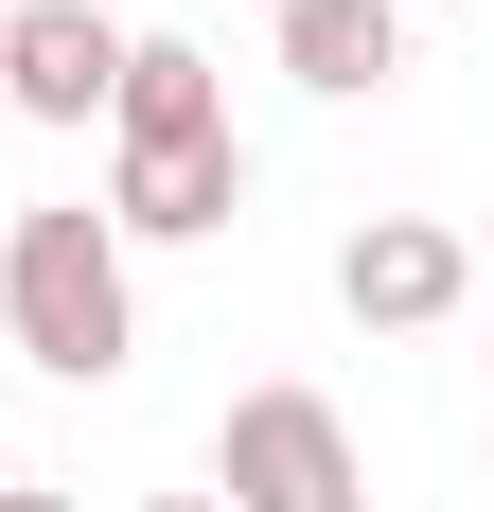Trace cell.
Listing matches in <instances>:
<instances>
[{
  "label": "cell",
  "instance_id": "1",
  "mask_svg": "<svg viewBox=\"0 0 494 512\" xmlns=\"http://www.w3.org/2000/svg\"><path fill=\"white\" fill-rule=\"evenodd\" d=\"M0 318H18V354H36L53 389H106V371L142 354V283H124V230H106L89 195L0 212Z\"/></svg>",
  "mask_w": 494,
  "mask_h": 512
},
{
  "label": "cell",
  "instance_id": "2",
  "mask_svg": "<svg viewBox=\"0 0 494 512\" xmlns=\"http://www.w3.org/2000/svg\"><path fill=\"white\" fill-rule=\"evenodd\" d=\"M212 512H371L353 424L318 407V389H247V407L212 424Z\"/></svg>",
  "mask_w": 494,
  "mask_h": 512
},
{
  "label": "cell",
  "instance_id": "3",
  "mask_svg": "<svg viewBox=\"0 0 494 512\" xmlns=\"http://www.w3.org/2000/svg\"><path fill=\"white\" fill-rule=\"evenodd\" d=\"M230 212H247V142H230V124L124 142V177H106V230H124V248H212Z\"/></svg>",
  "mask_w": 494,
  "mask_h": 512
},
{
  "label": "cell",
  "instance_id": "4",
  "mask_svg": "<svg viewBox=\"0 0 494 512\" xmlns=\"http://www.w3.org/2000/svg\"><path fill=\"white\" fill-rule=\"evenodd\" d=\"M124 89V36L89 0H0V124H89Z\"/></svg>",
  "mask_w": 494,
  "mask_h": 512
},
{
  "label": "cell",
  "instance_id": "5",
  "mask_svg": "<svg viewBox=\"0 0 494 512\" xmlns=\"http://www.w3.org/2000/svg\"><path fill=\"white\" fill-rule=\"evenodd\" d=\"M459 283H477V248L459 230H424V212H371L336 248V301L371 318V336H424V318H459Z\"/></svg>",
  "mask_w": 494,
  "mask_h": 512
},
{
  "label": "cell",
  "instance_id": "6",
  "mask_svg": "<svg viewBox=\"0 0 494 512\" xmlns=\"http://www.w3.org/2000/svg\"><path fill=\"white\" fill-rule=\"evenodd\" d=\"M265 18H283V71H300L318 106H353V89L406 71V18H389V0H265Z\"/></svg>",
  "mask_w": 494,
  "mask_h": 512
},
{
  "label": "cell",
  "instance_id": "7",
  "mask_svg": "<svg viewBox=\"0 0 494 512\" xmlns=\"http://www.w3.org/2000/svg\"><path fill=\"white\" fill-rule=\"evenodd\" d=\"M106 124H124V142H177V124H230V89H212V53H195V36H124Z\"/></svg>",
  "mask_w": 494,
  "mask_h": 512
},
{
  "label": "cell",
  "instance_id": "8",
  "mask_svg": "<svg viewBox=\"0 0 494 512\" xmlns=\"http://www.w3.org/2000/svg\"><path fill=\"white\" fill-rule=\"evenodd\" d=\"M0 512H71V495H18V477H0Z\"/></svg>",
  "mask_w": 494,
  "mask_h": 512
},
{
  "label": "cell",
  "instance_id": "9",
  "mask_svg": "<svg viewBox=\"0 0 494 512\" xmlns=\"http://www.w3.org/2000/svg\"><path fill=\"white\" fill-rule=\"evenodd\" d=\"M142 512H212V495H142Z\"/></svg>",
  "mask_w": 494,
  "mask_h": 512
},
{
  "label": "cell",
  "instance_id": "10",
  "mask_svg": "<svg viewBox=\"0 0 494 512\" xmlns=\"http://www.w3.org/2000/svg\"><path fill=\"white\" fill-rule=\"evenodd\" d=\"M389 18H406V0H389Z\"/></svg>",
  "mask_w": 494,
  "mask_h": 512
}]
</instances>
